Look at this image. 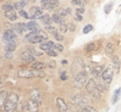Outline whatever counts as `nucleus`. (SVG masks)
Segmentation results:
<instances>
[{
	"label": "nucleus",
	"instance_id": "35",
	"mask_svg": "<svg viewBox=\"0 0 121 112\" xmlns=\"http://www.w3.org/2000/svg\"><path fill=\"white\" fill-rule=\"evenodd\" d=\"M93 30V25L92 24H87L85 25V27L83 28V32L85 33V34H87V33H89L90 31Z\"/></svg>",
	"mask_w": 121,
	"mask_h": 112
},
{
	"label": "nucleus",
	"instance_id": "53",
	"mask_svg": "<svg viewBox=\"0 0 121 112\" xmlns=\"http://www.w3.org/2000/svg\"><path fill=\"white\" fill-rule=\"evenodd\" d=\"M116 13H117V14H121V4L118 6V8H117Z\"/></svg>",
	"mask_w": 121,
	"mask_h": 112
},
{
	"label": "nucleus",
	"instance_id": "7",
	"mask_svg": "<svg viewBox=\"0 0 121 112\" xmlns=\"http://www.w3.org/2000/svg\"><path fill=\"white\" fill-rule=\"evenodd\" d=\"M30 14H31V16H30L31 19L39 18L43 14V8H40V7H36V6H32L31 8H30Z\"/></svg>",
	"mask_w": 121,
	"mask_h": 112
},
{
	"label": "nucleus",
	"instance_id": "11",
	"mask_svg": "<svg viewBox=\"0 0 121 112\" xmlns=\"http://www.w3.org/2000/svg\"><path fill=\"white\" fill-rule=\"evenodd\" d=\"M56 106H58L60 112H68V105L66 104V102L64 101V99L56 98Z\"/></svg>",
	"mask_w": 121,
	"mask_h": 112
},
{
	"label": "nucleus",
	"instance_id": "15",
	"mask_svg": "<svg viewBox=\"0 0 121 112\" xmlns=\"http://www.w3.org/2000/svg\"><path fill=\"white\" fill-rule=\"evenodd\" d=\"M113 67H114L115 72L118 74L119 71H120V60L117 56H114V57H113Z\"/></svg>",
	"mask_w": 121,
	"mask_h": 112
},
{
	"label": "nucleus",
	"instance_id": "38",
	"mask_svg": "<svg viewBox=\"0 0 121 112\" xmlns=\"http://www.w3.org/2000/svg\"><path fill=\"white\" fill-rule=\"evenodd\" d=\"M68 30H69V26H68V24L64 23V24H60V32L65 33V32H67Z\"/></svg>",
	"mask_w": 121,
	"mask_h": 112
},
{
	"label": "nucleus",
	"instance_id": "6",
	"mask_svg": "<svg viewBox=\"0 0 121 112\" xmlns=\"http://www.w3.org/2000/svg\"><path fill=\"white\" fill-rule=\"evenodd\" d=\"M25 110L26 112H37L39 111V103L29 99L25 104Z\"/></svg>",
	"mask_w": 121,
	"mask_h": 112
},
{
	"label": "nucleus",
	"instance_id": "55",
	"mask_svg": "<svg viewBox=\"0 0 121 112\" xmlns=\"http://www.w3.org/2000/svg\"><path fill=\"white\" fill-rule=\"evenodd\" d=\"M62 64H63V65H67V64H68V62L66 61V60H64V61L62 62Z\"/></svg>",
	"mask_w": 121,
	"mask_h": 112
},
{
	"label": "nucleus",
	"instance_id": "20",
	"mask_svg": "<svg viewBox=\"0 0 121 112\" xmlns=\"http://www.w3.org/2000/svg\"><path fill=\"white\" fill-rule=\"evenodd\" d=\"M103 66H96L94 67V68L92 69V74L94 75L95 77H98L99 75H102V73H103Z\"/></svg>",
	"mask_w": 121,
	"mask_h": 112
},
{
	"label": "nucleus",
	"instance_id": "14",
	"mask_svg": "<svg viewBox=\"0 0 121 112\" xmlns=\"http://www.w3.org/2000/svg\"><path fill=\"white\" fill-rule=\"evenodd\" d=\"M39 19L43 22V24H45V26H48V25H51L52 24V18L48 15V14H43L40 17H39Z\"/></svg>",
	"mask_w": 121,
	"mask_h": 112
},
{
	"label": "nucleus",
	"instance_id": "31",
	"mask_svg": "<svg viewBox=\"0 0 121 112\" xmlns=\"http://www.w3.org/2000/svg\"><path fill=\"white\" fill-rule=\"evenodd\" d=\"M51 0H41V8L43 9H50Z\"/></svg>",
	"mask_w": 121,
	"mask_h": 112
},
{
	"label": "nucleus",
	"instance_id": "30",
	"mask_svg": "<svg viewBox=\"0 0 121 112\" xmlns=\"http://www.w3.org/2000/svg\"><path fill=\"white\" fill-rule=\"evenodd\" d=\"M26 4V1H19V2H17V3H15L14 4V8L15 9H18V10H22V8L24 7V5Z\"/></svg>",
	"mask_w": 121,
	"mask_h": 112
},
{
	"label": "nucleus",
	"instance_id": "16",
	"mask_svg": "<svg viewBox=\"0 0 121 112\" xmlns=\"http://www.w3.org/2000/svg\"><path fill=\"white\" fill-rule=\"evenodd\" d=\"M5 16H6V18H8L11 21H14L17 19V15H16V13H15V11H13V10L5 11Z\"/></svg>",
	"mask_w": 121,
	"mask_h": 112
},
{
	"label": "nucleus",
	"instance_id": "57",
	"mask_svg": "<svg viewBox=\"0 0 121 112\" xmlns=\"http://www.w3.org/2000/svg\"><path fill=\"white\" fill-rule=\"evenodd\" d=\"M20 1H22V0H20Z\"/></svg>",
	"mask_w": 121,
	"mask_h": 112
},
{
	"label": "nucleus",
	"instance_id": "23",
	"mask_svg": "<svg viewBox=\"0 0 121 112\" xmlns=\"http://www.w3.org/2000/svg\"><path fill=\"white\" fill-rule=\"evenodd\" d=\"M44 67H45V65L43 64V63H41V62H35L31 65V68L33 70H37V71H41Z\"/></svg>",
	"mask_w": 121,
	"mask_h": 112
},
{
	"label": "nucleus",
	"instance_id": "41",
	"mask_svg": "<svg viewBox=\"0 0 121 112\" xmlns=\"http://www.w3.org/2000/svg\"><path fill=\"white\" fill-rule=\"evenodd\" d=\"M94 48H95V44H94L93 43H89L88 46H87V47H86V52H92Z\"/></svg>",
	"mask_w": 121,
	"mask_h": 112
},
{
	"label": "nucleus",
	"instance_id": "3",
	"mask_svg": "<svg viewBox=\"0 0 121 112\" xmlns=\"http://www.w3.org/2000/svg\"><path fill=\"white\" fill-rule=\"evenodd\" d=\"M86 81H87V74L84 72V71H81V72L77 73V75H76L75 78H74V81H73L74 87L77 88V89L83 88L85 86Z\"/></svg>",
	"mask_w": 121,
	"mask_h": 112
},
{
	"label": "nucleus",
	"instance_id": "49",
	"mask_svg": "<svg viewBox=\"0 0 121 112\" xmlns=\"http://www.w3.org/2000/svg\"><path fill=\"white\" fill-rule=\"evenodd\" d=\"M12 57H13L12 52H6V54H5V58L6 59H11Z\"/></svg>",
	"mask_w": 121,
	"mask_h": 112
},
{
	"label": "nucleus",
	"instance_id": "32",
	"mask_svg": "<svg viewBox=\"0 0 121 112\" xmlns=\"http://www.w3.org/2000/svg\"><path fill=\"white\" fill-rule=\"evenodd\" d=\"M112 7H113V2H110V3H108V4H106L105 7H104L105 13H106V14H109V13H110L111 10H112Z\"/></svg>",
	"mask_w": 121,
	"mask_h": 112
},
{
	"label": "nucleus",
	"instance_id": "17",
	"mask_svg": "<svg viewBox=\"0 0 121 112\" xmlns=\"http://www.w3.org/2000/svg\"><path fill=\"white\" fill-rule=\"evenodd\" d=\"M14 28L18 31V33H21L22 31L28 30L27 25H26V23H23V22H19V23H17V25H16V26H15Z\"/></svg>",
	"mask_w": 121,
	"mask_h": 112
},
{
	"label": "nucleus",
	"instance_id": "4",
	"mask_svg": "<svg viewBox=\"0 0 121 112\" xmlns=\"http://www.w3.org/2000/svg\"><path fill=\"white\" fill-rule=\"evenodd\" d=\"M16 39V33L14 32L13 29H8V30H5L3 33V40L8 43L11 42H14V39Z\"/></svg>",
	"mask_w": 121,
	"mask_h": 112
},
{
	"label": "nucleus",
	"instance_id": "27",
	"mask_svg": "<svg viewBox=\"0 0 121 112\" xmlns=\"http://www.w3.org/2000/svg\"><path fill=\"white\" fill-rule=\"evenodd\" d=\"M72 3L74 5H77V6H80V7H83L86 5V0H72Z\"/></svg>",
	"mask_w": 121,
	"mask_h": 112
},
{
	"label": "nucleus",
	"instance_id": "43",
	"mask_svg": "<svg viewBox=\"0 0 121 112\" xmlns=\"http://www.w3.org/2000/svg\"><path fill=\"white\" fill-rule=\"evenodd\" d=\"M19 14H20V15H21V16H23L24 18H26V19H28V18H30V16L28 15V14H27V13H26V12H25V11H24V10H19Z\"/></svg>",
	"mask_w": 121,
	"mask_h": 112
},
{
	"label": "nucleus",
	"instance_id": "47",
	"mask_svg": "<svg viewBox=\"0 0 121 112\" xmlns=\"http://www.w3.org/2000/svg\"><path fill=\"white\" fill-rule=\"evenodd\" d=\"M75 19L77 20V21H81L82 19H83V17H82V15L80 13H77L76 12V16H75Z\"/></svg>",
	"mask_w": 121,
	"mask_h": 112
},
{
	"label": "nucleus",
	"instance_id": "25",
	"mask_svg": "<svg viewBox=\"0 0 121 112\" xmlns=\"http://www.w3.org/2000/svg\"><path fill=\"white\" fill-rule=\"evenodd\" d=\"M115 50V44L114 43H108L107 44H106V47H105V52H106V54H109V55H111L113 52H114Z\"/></svg>",
	"mask_w": 121,
	"mask_h": 112
},
{
	"label": "nucleus",
	"instance_id": "51",
	"mask_svg": "<svg viewBox=\"0 0 121 112\" xmlns=\"http://www.w3.org/2000/svg\"><path fill=\"white\" fill-rule=\"evenodd\" d=\"M86 108H87V109H88L90 112H98V111L95 109V108H93V107H91V106H87Z\"/></svg>",
	"mask_w": 121,
	"mask_h": 112
},
{
	"label": "nucleus",
	"instance_id": "13",
	"mask_svg": "<svg viewBox=\"0 0 121 112\" xmlns=\"http://www.w3.org/2000/svg\"><path fill=\"white\" fill-rule=\"evenodd\" d=\"M26 25H27V28H28V30L30 32H36V31H39V25H37V23L35 21H28V23H26Z\"/></svg>",
	"mask_w": 121,
	"mask_h": 112
},
{
	"label": "nucleus",
	"instance_id": "28",
	"mask_svg": "<svg viewBox=\"0 0 121 112\" xmlns=\"http://www.w3.org/2000/svg\"><path fill=\"white\" fill-rule=\"evenodd\" d=\"M43 37H40V36H39L37 35V33H36V35L33 37V39H31L29 40V43H43Z\"/></svg>",
	"mask_w": 121,
	"mask_h": 112
},
{
	"label": "nucleus",
	"instance_id": "44",
	"mask_svg": "<svg viewBox=\"0 0 121 112\" xmlns=\"http://www.w3.org/2000/svg\"><path fill=\"white\" fill-rule=\"evenodd\" d=\"M47 54H48V56H51V57H56V56H58V55H56V52H55L54 50H50V51H48V52H47Z\"/></svg>",
	"mask_w": 121,
	"mask_h": 112
},
{
	"label": "nucleus",
	"instance_id": "2",
	"mask_svg": "<svg viewBox=\"0 0 121 112\" xmlns=\"http://www.w3.org/2000/svg\"><path fill=\"white\" fill-rule=\"evenodd\" d=\"M17 103H18V96L15 93H11L9 94L8 98L6 100L4 109L6 112H14V110L17 107Z\"/></svg>",
	"mask_w": 121,
	"mask_h": 112
},
{
	"label": "nucleus",
	"instance_id": "10",
	"mask_svg": "<svg viewBox=\"0 0 121 112\" xmlns=\"http://www.w3.org/2000/svg\"><path fill=\"white\" fill-rule=\"evenodd\" d=\"M30 99L33 100V101H35L36 103L40 104L41 103V94H40V92L39 90H36V89L32 90L31 92H30Z\"/></svg>",
	"mask_w": 121,
	"mask_h": 112
},
{
	"label": "nucleus",
	"instance_id": "54",
	"mask_svg": "<svg viewBox=\"0 0 121 112\" xmlns=\"http://www.w3.org/2000/svg\"><path fill=\"white\" fill-rule=\"evenodd\" d=\"M81 112H90L87 108H83V109H81Z\"/></svg>",
	"mask_w": 121,
	"mask_h": 112
},
{
	"label": "nucleus",
	"instance_id": "19",
	"mask_svg": "<svg viewBox=\"0 0 121 112\" xmlns=\"http://www.w3.org/2000/svg\"><path fill=\"white\" fill-rule=\"evenodd\" d=\"M7 98H8V96H7V92L2 91L1 94H0V107H1V109L3 108V106H5Z\"/></svg>",
	"mask_w": 121,
	"mask_h": 112
},
{
	"label": "nucleus",
	"instance_id": "1",
	"mask_svg": "<svg viewBox=\"0 0 121 112\" xmlns=\"http://www.w3.org/2000/svg\"><path fill=\"white\" fill-rule=\"evenodd\" d=\"M18 77L20 78H24V79H28V78H35V77H40L43 78L44 77V73L41 71H37V70H33V69H20L18 71Z\"/></svg>",
	"mask_w": 121,
	"mask_h": 112
},
{
	"label": "nucleus",
	"instance_id": "24",
	"mask_svg": "<svg viewBox=\"0 0 121 112\" xmlns=\"http://www.w3.org/2000/svg\"><path fill=\"white\" fill-rule=\"evenodd\" d=\"M15 48H16V43H15V42H11V43H6L4 47V50L6 52H13Z\"/></svg>",
	"mask_w": 121,
	"mask_h": 112
},
{
	"label": "nucleus",
	"instance_id": "9",
	"mask_svg": "<svg viewBox=\"0 0 121 112\" xmlns=\"http://www.w3.org/2000/svg\"><path fill=\"white\" fill-rule=\"evenodd\" d=\"M20 58H21L22 61L25 62V63H35V56L30 54L28 51H26V52H23V53H21Z\"/></svg>",
	"mask_w": 121,
	"mask_h": 112
},
{
	"label": "nucleus",
	"instance_id": "37",
	"mask_svg": "<svg viewBox=\"0 0 121 112\" xmlns=\"http://www.w3.org/2000/svg\"><path fill=\"white\" fill-rule=\"evenodd\" d=\"M91 95H92V97H94L95 99H99L100 97H101V91L99 90V89H96L95 91H94L93 93H91Z\"/></svg>",
	"mask_w": 121,
	"mask_h": 112
},
{
	"label": "nucleus",
	"instance_id": "36",
	"mask_svg": "<svg viewBox=\"0 0 121 112\" xmlns=\"http://www.w3.org/2000/svg\"><path fill=\"white\" fill-rule=\"evenodd\" d=\"M27 51H28L31 55L36 56V57H37V56H40V55H41V53H39V52H37L36 50H35V48H33L32 47H27Z\"/></svg>",
	"mask_w": 121,
	"mask_h": 112
},
{
	"label": "nucleus",
	"instance_id": "21",
	"mask_svg": "<svg viewBox=\"0 0 121 112\" xmlns=\"http://www.w3.org/2000/svg\"><path fill=\"white\" fill-rule=\"evenodd\" d=\"M52 21H54L55 23H58V24H60H60H64V23H65V21H64L63 17H62V16H60L59 14H56V13L52 14Z\"/></svg>",
	"mask_w": 121,
	"mask_h": 112
},
{
	"label": "nucleus",
	"instance_id": "40",
	"mask_svg": "<svg viewBox=\"0 0 121 112\" xmlns=\"http://www.w3.org/2000/svg\"><path fill=\"white\" fill-rule=\"evenodd\" d=\"M36 33H37V35H39V36L43 37L44 40H45V39H48V34H47V33H45L43 30H40V29H39V31H36Z\"/></svg>",
	"mask_w": 121,
	"mask_h": 112
},
{
	"label": "nucleus",
	"instance_id": "34",
	"mask_svg": "<svg viewBox=\"0 0 121 112\" xmlns=\"http://www.w3.org/2000/svg\"><path fill=\"white\" fill-rule=\"evenodd\" d=\"M92 69H93V68H91V67H90L89 65L84 64V67H83V70H82V71H84V72L87 74V76H88L89 74L92 73Z\"/></svg>",
	"mask_w": 121,
	"mask_h": 112
},
{
	"label": "nucleus",
	"instance_id": "18",
	"mask_svg": "<svg viewBox=\"0 0 121 112\" xmlns=\"http://www.w3.org/2000/svg\"><path fill=\"white\" fill-rule=\"evenodd\" d=\"M71 8H67V9H64V8H58L56 9V14H59L60 16H62V17H65L67 16L68 14H70L71 13Z\"/></svg>",
	"mask_w": 121,
	"mask_h": 112
},
{
	"label": "nucleus",
	"instance_id": "29",
	"mask_svg": "<svg viewBox=\"0 0 121 112\" xmlns=\"http://www.w3.org/2000/svg\"><path fill=\"white\" fill-rule=\"evenodd\" d=\"M97 88L99 89L101 92L102 91H106V90H108V85L107 84H104L103 82H99V83L97 84Z\"/></svg>",
	"mask_w": 121,
	"mask_h": 112
},
{
	"label": "nucleus",
	"instance_id": "52",
	"mask_svg": "<svg viewBox=\"0 0 121 112\" xmlns=\"http://www.w3.org/2000/svg\"><path fill=\"white\" fill-rule=\"evenodd\" d=\"M48 67H50V68H56V62H55V61L51 62L50 65H48Z\"/></svg>",
	"mask_w": 121,
	"mask_h": 112
},
{
	"label": "nucleus",
	"instance_id": "50",
	"mask_svg": "<svg viewBox=\"0 0 121 112\" xmlns=\"http://www.w3.org/2000/svg\"><path fill=\"white\" fill-rule=\"evenodd\" d=\"M56 48L58 51H60V52H63L64 47L62 46V44H60V43H56Z\"/></svg>",
	"mask_w": 121,
	"mask_h": 112
},
{
	"label": "nucleus",
	"instance_id": "26",
	"mask_svg": "<svg viewBox=\"0 0 121 112\" xmlns=\"http://www.w3.org/2000/svg\"><path fill=\"white\" fill-rule=\"evenodd\" d=\"M14 8V4L11 2H6L2 5V9L5 10V11H9V10H13Z\"/></svg>",
	"mask_w": 121,
	"mask_h": 112
},
{
	"label": "nucleus",
	"instance_id": "46",
	"mask_svg": "<svg viewBox=\"0 0 121 112\" xmlns=\"http://www.w3.org/2000/svg\"><path fill=\"white\" fill-rule=\"evenodd\" d=\"M76 12L77 13H84L85 12V8L84 7H77V9H76Z\"/></svg>",
	"mask_w": 121,
	"mask_h": 112
},
{
	"label": "nucleus",
	"instance_id": "39",
	"mask_svg": "<svg viewBox=\"0 0 121 112\" xmlns=\"http://www.w3.org/2000/svg\"><path fill=\"white\" fill-rule=\"evenodd\" d=\"M59 6V0H51L50 3V9H55L56 7Z\"/></svg>",
	"mask_w": 121,
	"mask_h": 112
},
{
	"label": "nucleus",
	"instance_id": "56",
	"mask_svg": "<svg viewBox=\"0 0 121 112\" xmlns=\"http://www.w3.org/2000/svg\"><path fill=\"white\" fill-rule=\"evenodd\" d=\"M0 112H3V111H2V110H1V111H0Z\"/></svg>",
	"mask_w": 121,
	"mask_h": 112
},
{
	"label": "nucleus",
	"instance_id": "8",
	"mask_svg": "<svg viewBox=\"0 0 121 112\" xmlns=\"http://www.w3.org/2000/svg\"><path fill=\"white\" fill-rule=\"evenodd\" d=\"M97 89V83H96V81L94 78H91V79L88 80V82H87V84H86V90L88 93H93L94 91H95Z\"/></svg>",
	"mask_w": 121,
	"mask_h": 112
},
{
	"label": "nucleus",
	"instance_id": "12",
	"mask_svg": "<svg viewBox=\"0 0 121 112\" xmlns=\"http://www.w3.org/2000/svg\"><path fill=\"white\" fill-rule=\"evenodd\" d=\"M39 47H40L41 51H44L45 53H47V52L50 51V50H54V48L56 47V44L52 42H47V43H41Z\"/></svg>",
	"mask_w": 121,
	"mask_h": 112
},
{
	"label": "nucleus",
	"instance_id": "33",
	"mask_svg": "<svg viewBox=\"0 0 121 112\" xmlns=\"http://www.w3.org/2000/svg\"><path fill=\"white\" fill-rule=\"evenodd\" d=\"M52 34H54L55 39H56V40H59V42H60V40H63V39H64V36H63L62 34H60V33L58 30H56H56H55L54 32H52Z\"/></svg>",
	"mask_w": 121,
	"mask_h": 112
},
{
	"label": "nucleus",
	"instance_id": "42",
	"mask_svg": "<svg viewBox=\"0 0 121 112\" xmlns=\"http://www.w3.org/2000/svg\"><path fill=\"white\" fill-rule=\"evenodd\" d=\"M60 80H62V81L68 80V76H67V72H66V71H63V72L60 73Z\"/></svg>",
	"mask_w": 121,
	"mask_h": 112
},
{
	"label": "nucleus",
	"instance_id": "5",
	"mask_svg": "<svg viewBox=\"0 0 121 112\" xmlns=\"http://www.w3.org/2000/svg\"><path fill=\"white\" fill-rule=\"evenodd\" d=\"M102 79H103L104 82L106 83H111L112 81V78H113V68L112 67H109L107 68L105 71H103V73H102Z\"/></svg>",
	"mask_w": 121,
	"mask_h": 112
},
{
	"label": "nucleus",
	"instance_id": "48",
	"mask_svg": "<svg viewBox=\"0 0 121 112\" xmlns=\"http://www.w3.org/2000/svg\"><path fill=\"white\" fill-rule=\"evenodd\" d=\"M68 26H69V31H74L75 28H76L74 23H69V24H68Z\"/></svg>",
	"mask_w": 121,
	"mask_h": 112
},
{
	"label": "nucleus",
	"instance_id": "22",
	"mask_svg": "<svg viewBox=\"0 0 121 112\" xmlns=\"http://www.w3.org/2000/svg\"><path fill=\"white\" fill-rule=\"evenodd\" d=\"M120 95H121V88H118L117 90H115V92H114V94H113V96H112V104H115L117 101L119 100V98H120Z\"/></svg>",
	"mask_w": 121,
	"mask_h": 112
},
{
	"label": "nucleus",
	"instance_id": "45",
	"mask_svg": "<svg viewBox=\"0 0 121 112\" xmlns=\"http://www.w3.org/2000/svg\"><path fill=\"white\" fill-rule=\"evenodd\" d=\"M45 30H48V31H50V32H54L56 30V28L54 26H52V25H48V26H45Z\"/></svg>",
	"mask_w": 121,
	"mask_h": 112
}]
</instances>
